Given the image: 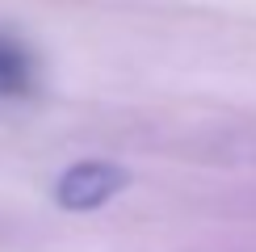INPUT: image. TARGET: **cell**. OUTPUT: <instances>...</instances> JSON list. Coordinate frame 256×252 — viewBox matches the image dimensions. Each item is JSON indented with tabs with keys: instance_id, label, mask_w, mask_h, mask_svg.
Masks as SVG:
<instances>
[{
	"instance_id": "obj_2",
	"label": "cell",
	"mask_w": 256,
	"mask_h": 252,
	"mask_svg": "<svg viewBox=\"0 0 256 252\" xmlns=\"http://www.w3.org/2000/svg\"><path fill=\"white\" fill-rule=\"evenodd\" d=\"M38 84V63L17 38L0 34V97H30Z\"/></svg>"
},
{
	"instance_id": "obj_1",
	"label": "cell",
	"mask_w": 256,
	"mask_h": 252,
	"mask_svg": "<svg viewBox=\"0 0 256 252\" xmlns=\"http://www.w3.org/2000/svg\"><path fill=\"white\" fill-rule=\"evenodd\" d=\"M130 172L110 160H80L55 181V202L63 210H97L126 189Z\"/></svg>"
}]
</instances>
